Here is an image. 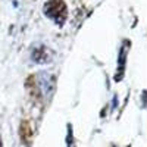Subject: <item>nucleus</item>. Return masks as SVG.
<instances>
[{"label":"nucleus","instance_id":"obj_4","mask_svg":"<svg viewBox=\"0 0 147 147\" xmlns=\"http://www.w3.org/2000/svg\"><path fill=\"white\" fill-rule=\"evenodd\" d=\"M32 136H34V131H32V127H31V122L28 119L22 121L21 125H19V137H21L22 143L30 144L31 140H32Z\"/></svg>","mask_w":147,"mask_h":147},{"label":"nucleus","instance_id":"obj_3","mask_svg":"<svg viewBox=\"0 0 147 147\" xmlns=\"http://www.w3.org/2000/svg\"><path fill=\"white\" fill-rule=\"evenodd\" d=\"M31 57L37 63H46L50 60V50H49L46 46H37V47L32 49Z\"/></svg>","mask_w":147,"mask_h":147},{"label":"nucleus","instance_id":"obj_1","mask_svg":"<svg viewBox=\"0 0 147 147\" xmlns=\"http://www.w3.org/2000/svg\"><path fill=\"white\" fill-rule=\"evenodd\" d=\"M43 12L56 25H63L68 19V7L63 0H47L43 6Z\"/></svg>","mask_w":147,"mask_h":147},{"label":"nucleus","instance_id":"obj_2","mask_svg":"<svg viewBox=\"0 0 147 147\" xmlns=\"http://www.w3.org/2000/svg\"><path fill=\"white\" fill-rule=\"evenodd\" d=\"M129 46H131V43H129L128 40L122 41L121 50H119L118 72H116V75H115V81H121L122 77H124V71H125V63H127V56H128V52H129Z\"/></svg>","mask_w":147,"mask_h":147},{"label":"nucleus","instance_id":"obj_5","mask_svg":"<svg viewBox=\"0 0 147 147\" xmlns=\"http://www.w3.org/2000/svg\"><path fill=\"white\" fill-rule=\"evenodd\" d=\"M0 147H3V143H2V137H0Z\"/></svg>","mask_w":147,"mask_h":147}]
</instances>
